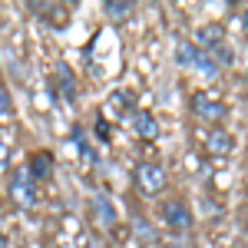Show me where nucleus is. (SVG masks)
Returning <instances> with one entry per match:
<instances>
[{
  "mask_svg": "<svg viewBox=\"0 0 248 248\" xmlns=\"http://www.w3.org/2000/svg\"><path fill=\"white\" fill-rule=\"evenodd\" d=\"M136 186L146 192V195H155V192L166 186V172L159 162H139V169H136Z\"/></svg>",
  "mask_w": 248,
  "mask_h": 248,
  "instance_id": "obj_1",
  "label": "nucleus"
},
{
  "mask_svg": "<svg viewBox=\"0 0 248 248\" xmlns=\"http://www.w3.org/2000/svg\"><path fill=\"white\" fill-rule=\"evenodd\" d=\"M10 195H14V202L23 205V209L37 202V189H33L30 172H17V175H14V182H10Z\"/></svg>",
  "mask_w": 248,
  "mask_h": 248,
  "instance_id": "obj_2",
  "label": "nucleus"
},
{
  "mask_svg": "<svg viewBox=\"0 0 248 248\" xmlns=\"http://www.w3.org/2000/svg\"><path fill=\"white\" fill-rule=\"evenodd\" d=\"M162 222L169 225V229H189V222H192V215L189 209L182 205V202H175V199H169V202H162Z\"/></svg>",
  "mask_w": 248,
  "mask_h": 248,
  "instance_id": "obj_3",
  "label": "nucleus"
},
{
  "mask_svg": "<svg viewBox=\"0 0 248 248\" xmlns=\"http://www.w3.org/2000/svg\"><path fill=\"white\" fill-rule=\"evenodd\" d=\"M195 43H199L202 50H215L218 43H225V30H222L218 23H205V27L195 33Z\"/></svg>",
  "mask_w": 248,
  "mask_h": 248,
  "instance_id": "obj_4",
  "label": "nucleus"
},
{
  "mask_svg": "<svg viewBox=\"0 0 248 248\" xmlns=\"http://www.w3.org/2000/svg\"><path fill=\"white\" fill-rule=\"evenodd\" d=\"M232 146H235V139H232L225 129H212V133L205 136V149H209V153H215V155H229Z\"/></svg>",
  "mask_w": 248,
  "mask_h": 248,
  "instance_id": "obj_5",
  "label": "nucleus"
},
{
  "mask_svg": "<svg viewBox=\"0 0 248 248\" xmlns=\"http://www.w3.org/2000/svg\"><path fill=\"white\" fill-rule=\"evenodd\" d=\"M195 116H202V119H209V123H218V119L225 116V106H222V103H215V99L199 96V99H195Z\"/></svg>",
  "mask_w": 248,
  "mask_h": 248,
  "instance_id": "obj_6",
  "label": "nucleus"
},
{
  "mask_svg": "<svg viewBox=\"0 0 248 248\" xmlns=\"http://www.w3.org/2000/svg\"><path fill=\"white\" fill-rule=\"evenodd\" d=\"M50 169H53V155H50V153H33V155H30V179H33V182L46 179Z\"/></svg>",
  "mask_w": 248,
  "mask_h": 248,
  "instance_id": "obj_7",
  "label": "nucleus"
},
{
  "mask_svg": "<svg viewBox=\"0 0 248 248\" xmlns=\"http://www.w3.org/2000/svg\"><path fill=\"white\" fill-rule=\"evenodd\" d=\"M136 133L142 136V139H155V136H159V123H155L146 109H139V113H136Z\"/></svg>",
  "mask_w": 248,
  "mask_h": 248,
  "instance_id": "obj_8",
  "label": "nucleus"
},
{
  "mask_svg": "<svg viewBox=\"0 0 248 248\" xmlns=\"http://www.w3.org/2000/svg\"><path fill=\"white\" fill-rule=\"evenodd\" d=\"M14 119V96L7 90V83H0V123Z\"/></svg>",
  "mask_w": 248,
  "mask_h": 248,
  "instance_id": "obj_9",
  "label": "nucleus"
},
{
  "mask_svg": "<svg viewBox=\"0 0 248 248\" xmlns=\"http://www.w3.org/2000/svg\"><path fill=\"white\" fill-rule=\"evenodd\" d=\"M129 10H133V7H129V3H119V0H109V3H106V14H109L113 20L129 17Z\"/></svg>",
  "mask_w": 248,
  "mask_h": 248,
  "instance_id": "obj_10",
  "label": "nucleus"
},
{
  "mask_svg": "<svg viewBox=\"0 0 248 248\" xmlns=\"http://www.w3.org/2000/svg\"><path fill=\"white\" fill-rule=\"evenodd\" d=\"M212 53H215V60H218V63H232V46H225V43H218Z\"/></svg>",
  "mask_w": 248,
  "mask_h": 248,
  "instance_id": "obj_11",
  "label": "nucleus"
},
{
  "mask_svg": "<svg viewBox=\"0 0 248 248\" xmlns=\"http://www.w3.org/2000/svg\"><path fill=\"white\" fill-rule=\"evenodd\" d=\"M7 162H10V149L7 142H0V169H7Z\"/></svg>",
  "mask_w": 248,
  "mask_h": 248,
  "instance_id": "obj_12",
  "label": "nucleus"
},
{
  "mask_svg": "<svg viewBox=\"0 0 248 248\" xmlns=\"http://www.w3.org/2000/svg\"><path fill=\"white\" fill-rule=\"evenodd\" d=\"M245 23H248V14H245Z\"/></svg>",
  "mask_w": 248,
  "mask_h": 248,
  "instance_id": "obj_13",
  "label": "nucleus"
}]
</instances>
